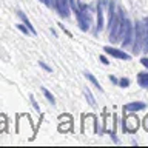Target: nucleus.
I'll return each mask as SVG.
<instances>
[{"label": "nucleus", "instance_id": "f257e3e1", "mask_svg": "<svg viewBox=\"0 0 148 148\" xmlns=\"http://www.w3.org/2000/svg\"><path fill=\"white\" fill-rule=\"evenodd\" d=\"M125 16L123 9H117V12L114 14L113 20L110 23V39L113 42H119L120 37H123V29H125Z\"/></svg>", "mask_w": 148, "mask_h": 148}, {"label": "nucleus", "instance_id": "f03ea898", "mask_svg": "<svg viewBox=\"0 0 148 148\" xmlns=\"http://www.w3.org/2000/svg\"><path fill=\"white\" fill-rule=\"evenodd\" d=\"M143 49V23L136 22L134 26V39H133V51L134 53H140Z\"/></svg>", "mask_w": 148, "mask_h": 148}, {"label": "nucleus", "instance_id": "7ed1b4c3", "mask_svg": "<svg viewBox=\"0 0 148 148\" xmlns=\"http://www.w3.org/2000/svg\"><path fill=\"white\" fill-rule=\"evenodd\" d=\"M133 39H134V26L127 18V20H125V29H123V40H122L123 48H128V46L133 43Z\"/></svg>", "mask_w": 148, "mask_h": 148}, {"label": "nucleus", "instance_id": "20e7f679", "mask_svg": "<svg viewBox=\"0 0 148 148\" xmlns=\"http://www.w3.org/2000/svg\"><path fill=\"white\" fill-rule=\"evenodd\" d=\"M137 128H139V119L136 117V116H133V114L127 116V117H125V120H123V127H122L123 131L134 133Z\"/></svg>", "mask_w": 148, "mask_h": 148}, {"label": "nucleus", "instance_id": "39448f33", "mask_svg": "<svg viewBox=\"0 0 148 148\" xmlns=\"http://www.w3.org/2000/svg\"><path fill=\"white\" fill-rule=\"evenodd\" d=\"M103 49H105V53H106V54L113 56V57H116V59H122V60H130V59H131V56L127 54L125 51L116 49V48H113V46H105Z\"/></svg>", "mask_w": 148, "mask_h": 148}, {"label": "nucleus", "instance_id": "423d86ee", "mask_svg": "<svg viewBox=\"0 0 148 148\" xmlns=\"http://www.w3.org/2000/svg\"><path fill=\"white\" fill-rule=\"evenodd\" d=\"M54 5L62 17H69V0H54Z\"/></svg>", "mask_w": 148, "mask_h": 148}, {"label": "nucleus", "instance_id": "0eeeda50", "mask_svg": "<svg viewBox=\"0 0 148 148\" xmlns=\"http://www.w3.org/2000/svg\"><path fill=\"white\" fill-rule=\"evenodd\" d=\"M145 106L147 105L143 102H131V103L123 105V111H127V113H136V111L145 110Z\"/></svg>", "mask_w": 148, "mask_h": 148}, {"label": "nucleus", "instance_id": "6e6552de", "mask_svg": "<svg viewBox=\"0 0 148 148\" xmlns=\"http://www.w3.org/2000/svg\"><path fill=\"white\" fill-rule=\"evenodd\" d=\"M143 23V49L142 51H148V17L142 20Z\"/></svg>", "mask_w": 148, "mask_h": 148}, {"label": "nucleus", "instance_id": "1a4fd4ad", "mask_svg": "<svg viewBox=\"0 0 148 148\" xmlns=\"http://www.w3.org/2000/svg\"><path fill=\"white\" fill-rule=\"evenodd\" d=\"M17 16H18V17H20V18H22V20H23V23H25V25H26L28 28H29V31H31V34H34V36H36V34H37V31H36V28H34V26H32V25H31V22H29V18H28V17L25 16V12H22V11H17Z\"/></svg>", "mask_w": 148, "mask_h": 148}, {"label": "nucleus", "instance_id": "9d476101", "mask_svg": "<svg viewBox=\"0 0 148 148\" xmlns=\"http://www.w3.org/2000/svg\"><path fill=\"white\" fill-rule=\"evenodd\" d=\"M137 82L139 85L143 86V88H148V73H140L137 76Z\"/></svg>", "mask_w": 148, "mask_h": 148}, {"label": "nucleus", "instance_id": "9b49d317", "mask_svg": "<svg viewBox=\"0 0 148 148\" xmlns=\"http://www.w3.org/2000/svg\"><path fill=\"white\" fill-rule=\"evenodd\" d=\"M85 77H86L88 80H90V82H91L92 85H94V86H96V88H97V90H99V91H102V86H100V83H99V82L96 80V77L92 76L91 73H88V71H86V73H85Z\"/></svg>", "mask_w": 148, "mask_h": 148}, {"label": "nucleus", "instance_id": "f8f14e48", "mask_svg": "<svg viewBox=\"0 0 148 148\" xmlns=\"http://www.w3.org/2000/svg\"><path fill=\"white\" fill-rule=\"evenodd\" d=\"M103 26V18H102V6H97V29H102Z\"/></svg>", "mask_w": 148, "mask_h": 148}, {"label": "nucleus", "instance_id": "ddd939ff", "mask_svg": "<svg viewBox=\"0 0 148 148\" xmlns=\"http://www.w3.org/2000/svg\"><path fill=\"white\" fill-rule=\"evenodd\" d=\"M42 91H43V94H45V97H46V99H48V100L51 102V103H56V99H54V96L51 94V92H49L48 90H46V88H43V90H42Z\"/></svg>", "mask_w": 148, "mask_h": 148}, {"label": "nucleus", "instance_id": "4468645a", "mask_svg": "<svg viewBox=\"0 0 148 148\" xmlns=\"http://www.w3.org/2000/svg\"><path fill=\"white\" fill-rule=\"evenodd\" d=\"M119 85L122 86V88H127V86L130 85V79H127V77H125V79H120V80H119Z\"/></svg>", "mask_w": 148, "mask_h": 148}, {"label": "nucleus", "instance_id": "2eb2a0df", "mask_svg": "<svg viewBox=\"0 0 148 148\" xmlns=\"http://www.w3.org/2000/svg\"><path fill=\"white\" fill-rule=\"evenodd\" d=\"M85 94H86V99H88V102H90L91 105H94V99H92V96H91V92H90V90H85Z\"/></svg>", "mask_w": 148, "mask_h": 148}, {"label": "nucleus", "instance_id": "dca6fc26", "mask_svg": "<svg viewBox=\"0 0 148 148\" xmlns=\"http://www.w3.org/2000/svg\"><path fill=\"white\" fill-rule=\"evenodd\" d=\"M17 28H18V29H20L22 32H25V34H28V32H31V31H29V28H28L26 25H25V26H23V25H17Z\"/></svg>", "mask_w": 148, "mask_h": 148}, {"label": "nucleus", "instance_id": "f3484780", "mask_svg": "<svg viewBox=\"0 0 148 148\" xmlns=\"http://www.w3.org/2000/svg\"><path fill=\"white\" fill-rule=\"evenodd\" d=\"M39 65H40V66L43 68V69H46V71H48V73H51V71H53V69H51V68L48 66V65H45L43 62H39Z\"/></svg>", "mask_w": 148, "mask_h": 148}, {"label": "nucleus", "instance_id": "a211bd4d", "mask_svg": "<svg viewBox=\"0 0 148 148\" xmlns=\"http://www.w3.org/2000/svg\"><path fill=\"white\" fill-rule=\"evenodd\" d=\"M143 128H145L147 131H148V114L145 116V117H143Z\"/></svg>", "mask_w": 148, "mask_h": 148}, {"label": "nucleus", "instance_id": "6ab92c4d", "mask_svg": "<svg viewBox=\"0 0 148 148\" xmlns=\"http://www.w3.org/2000/svg\"><path fill=\"white\" fill-rule=\"evenodd\" d=\"M42 2L46 3L48 6H56V5H54V0H42Z\"/></svg>", "mask_w": 148, "mask_h": 148}, {"label": "nucleus", "instance_id": "aec40b11", "mask_svg": "<svg viewBox=\"0 0 148 148\" xmlns=\"http://www.w3.org/2000/svg\"><path fill=\"white\" fill-rule=\"evenodd\" d=\"M140 62H142V65H143L145 68H148V57H142Z\"/></svg>", "mask_w": 148, "mask_h": 148}, {"label": "nucleus", "instance_id": "412c9836", "mask_svg": "<svg viewBox=\"0 0 148 148\" xmlns=\"http://www.w3.org/2000/svg\"><path fill=\"white\" fill-rule=\"evenodd\" d=\"M31 102H32V105H34V108H36L37 111H39V105H37V102L34 100V97H32V96H31Z\"/></svg>", "mask_w": 148, "mask_h": 148}, {"label": "nucleus", "instance_id": "4be33fe9", "mask_svg": "<svg viewBox=\"0 0 148 148\" xmlns=\"http://www.w3.org/2000/svg\"><path fill=\"white\" fill-rule=\"evenodd\" d=\"M100 62H102V63H105V65H108V63H110L108 60H106V57H105V56H100Z\"/></svg>", "mask_w": 148, "mask_h": 148}, {"label": "nucleus", "instance_id": "5701e85b", "mask_svg": "<svg viewBox=\"0 0 148 148\" xmlns=\"http://www.w3.org/2000/svg\"><path fill=\"white\" fill-rule=\"evenodd\" d=\"M110 80H111V82H114V83H119V80H117V79H116L114 76H110Z\"/></svg>", "mask_w": 148, "mask_h": 148}]
</instances>
